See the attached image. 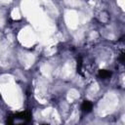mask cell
Listing matches in <instances>:
<instances>
[{"label": "cell", "mask_w": 125, "mask_h": 125, "mask_svg": "<svg viewBox=\"0 0 125 125\" xmlns=\"http://www.w3.org/2000/svg\"><path fill=\"white\" fill-rule=\"evenodd\" d=\"M28 121H29V116L26 115V113L21 112L11 118L10 125H26Z\"/></svg>", "instance_id": "cell-1"}]
</instances>
